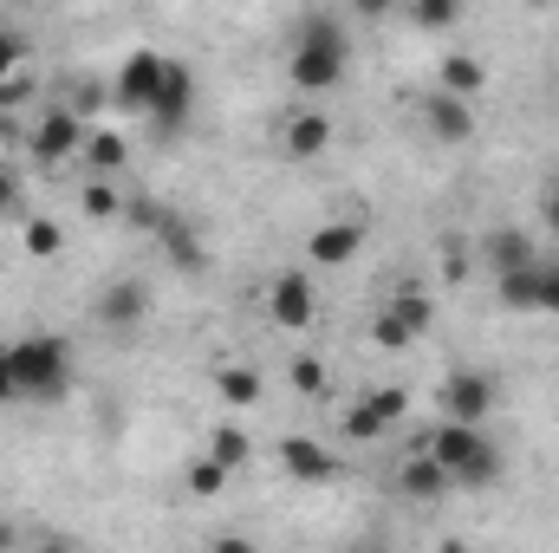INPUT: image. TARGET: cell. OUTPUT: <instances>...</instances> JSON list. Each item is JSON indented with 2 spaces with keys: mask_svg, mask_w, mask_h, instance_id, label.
Wrapping results in <instances>:
<instances>
[{
  "mask_svg": "<svg viewBox=\"0 0 559 553\" xmlns=\"http://www.w3.org/2000/svg\"><path fill=\"white\" fill-rule=\"evenodd\" d=\"M481 92H488V66H481L475 52H449V59H442V98L475 105Z\"/></svg>",
  "mask_w": 559,
  "mask_h": 553,
  "instance_id": "2e32d148",
  "label": "cell"
},
{
  "mask_svg": "<svg viewBox=\"0 0 559 553\" xmlns=\"http://www.w3.org/2000/svg\"><path fill=\"white\" fill-rule=\"evenodd\" d=\"M475 261H488V274H521V268H540V242L527 228H488L475 242Z\"/></svg>",
  "mask_w": 559,
  "mask_h": 553,
  "instance_id": "52a82bcc",
  "label": "cell"
},
{
  "mask_svg": "<svg viewBox=\"0 0 559 553\" xmlns=\"http://www.w3.org/2000/svg\"><path fill=\"white\" fill-rule=\"evenodd\" d=\"M209 553H254V541H241V534H222Z\"/></svg>",
  "mask_w": 559,
  "mask_h": 553,
  "instance_id": "74e56055",
  "label": "cell"
},
{
  "mask_svg": "<svg viewBox=\"0 0 559 553\" xmlns=\"http://www.w3.org/2000/svg\"><path fill=\"white\" fill-rule=\"evenodd\" d=\"M20 248H26L33 261H52V255L66 248V235H59V222H46V215H26V222H20Z\"/></svg>",
  "mask_w": 559,
  "mask_h": 553,
  "instance_id": "44dd1931",
  "label": "cell"
},
{
  "mask_svg": "<svg viewBox=\"0 0 559 553\" xmlns=\"http://www.w3.org/2000/svg\"><path fill=\"white\" fill-rule=\"evenodd\" d=\"M345 66H352L345 20H332V13H306V20H299V46H293V59H286L293 92H306V98L338 92V85H345Z\"/></svg>",
  "mask_w": 559,
  "mask_h": 553,
  "instance_id": "6da1fadb",
  "label": "cell"
},
{
  "mask_svg": "<svg viewBox=\"0 0 559 553\" xmlns=\"http://www.w3.org/2000/svg\"><path fill=\"white\" fill-rule=\"evenodd\" d=\"M397 489H404L411 502H423V508H436V502H442V495H449L455 482H449V475H442V469H436V462H429V456L417 449V456H411V462L397 469Z\"/></svg>",
  "mask_w": 559,
  "mask_h": 553,
  "instance_id": "e0dca14e",
  "label": "cell"
},
{
  "mask_svg": "<svg viewBox=\"0 0 559 553\" xmlns=\"http://www.w3.org/2000/svg\"><path fill=\"white\" fill-rule=\"evenodd\" d=\"M312 313H319L312 280L299 274V268L274 274V286H267V319H274V326H286V332H306V326H312Z\"/></svg>",
  "mask_w": 559,
  "mask_h": 553,
  "instance_id": "ba28073f",
  "label": "cell"
},
{
  "mask_svg": "<svg viewBox=\"0 0 559 553\" xmlns=\"http://www.w3.org/2000/svg\"><path fill=\"white\" fill-rule=\"evenodd\" d=\"M20 52H26V39L20 33H0V85L20 79Z\"/></svg>",
  "mask_w": 559,
  "mask_h": 553,
  "instance_id": "d6a6232c",
  "label": "cell"
},
{
  "mask_svg": "<svg viewBox=\"0 0 559 553\" xmlns=\"http://www.w3.org/2000/svg\"><path fill=\"white\" fill-rule=\"evenodd\" d=\"M0 222H26V196H20V176L0 163Z\"/></svg>",
  "mask_w": 559,
  "mask_h": 553,
  "instance_id": "4dcf8cb0",
  "label": "cell"
},
{
  "mask_svg": "<svg viewBox=\"0 0 559 553\" xmlns=\"http://www.w3.org/2000/svg\"><path fill=\"white\" fill-rule=\"evenodd\" d=\"M358 255H365V222H325L306 242V261L312 268H352Z\"/></svg>",
  "mask_w": 559,
  "mask_h": 553,
  "instance_id": "8fae6325",
  "label": "cell"
},
{
  "mask_svg": "<svg viewBox=\"0 0 559 553\" xmlns=\"http://www.w3.org/2000/svg\"><path fill=\"white\" fill-rule=\"evenodd\" d=\"M79 202H85V215H92V222H118V215H124V196H118L111 183H92Z\"/></svg>",
  "mask_w": 559,
  "mask_h": 553,
  "instance_id": "f1b7e54d",
  "label": "cell"
},
{
  "mask_svg": "<svg viewBox=\"0 0 559 553\" xmlns=\"http://www.w3.org/2000/svg\"><path fill=\"white\" fill-rule=\"evenodd\" d=\"M286 378H293L299 398H319V391H325V358H319V352H293V358H286Z\"/></svg>",
  "mask_w": 559,
  "mask_h": 553,
  "instance_id": "603a6c76",
  "label": "cell"
},
{
  "mask_svg": "<svg viewBox=\"0 0 559 553\" xmlns=\"http://www.w3.org/2000/svg\"><path fill=\"white\" fill-rule=\"evenodd\" d=\"M0 404H13V385H7V365H0Z\"/></svg>",
  "mask_w": 559,
  "mask_h": 553,
  "instance_id": "60d3db41",
  "label": "cell"
},
{
  "mask_svg": "<svg viewBox=\"0 0 559 553\" xmlns=\"http://www.w3.org/2000/svg\"><path fill=\"white\" fill-rule=\"evenodd\" d=\"M404 411H411V398H404L397 385H391V391H365V398L345 411V436H352V443H378Z\"/></svg>",
  "mask_w": 559,
  "mask_h": 553,
  "instance_id": "9c48e42d",
  "label": "cell"
},
{
  "mask_svg": "<svg viewBox=\"0 0 559 553\" xmlns=\"http://www.w3.org/2000/svg\"><path fill=\"white\" fill-rule=\"evenodd\" d=\"M124 222H131V228H150V235H156V228L169 222V209H163V202H150V196H131V202H124Z\"/></svg>",
  "mask_w": 559,
  "mask_h": 553,
  "instance_id": "f546056e",
  "label": "cell"
},
{
  "mask_svg": "<svg viewBox=\"0 0 559 553\" xmlns=\"http://www.w3.org/2000/svg\"><path fill=\"white\" fill-rule=\"evenodd\" d=\"M488 449H495V443H488L481 430H462V423H442V430H429V443H423V456H429L449 482H455L462 469H475Z\"/></svg>",
  "mask_w": 559,
  "mask_h": 553,
  "instance_id": "8992f818",
  "label": "cell"
},
{
  "mask_svg": "<svg viewBox=\"0 0 559 553\" xmlns=\"http://www.w3.org/2000/svg\"><path fill=\"white\" fill-rule=\"evenodd\" d=\"M0 365H7L13 404H59V398L72 391V352H66V339H52V332H33V339L7 345Z\"/></svg>",
  "mask_w": 559,
  "mask_h": 553,
  "instance_id": "7a4b0ae2",
  "label": "cell"
},
{
  "mask_svg": "<svg viewBox=\"0 0 559 553\" xmlns=\"http://www.w3.org/2000/svg\"><path fill=\"white\" fill-rule=\"evenodd\" d=\"M540 274H547V261H540V268H521V274H501L495 280L501 306H508V313H540Z\"/></svg>",
  "mask_w": 559,
  "mask_h": 553,
  "instance_id": "ffe728a7",
  "label": "cell"
},
{
  "mask_svg": "<svg viewBox=\"0 0 559 553\" xmlns=\"http://www.w3.org/2000/svg\"><path fill=\"white\" fill-rule=\"evenodd\" d=\"M209 456L235 475V469H248V456H254V443H248V430H235V423H222L215 436H209Z\"/></svg>",
  "mask_w": 559,
  "mask_h": 553,
  "instance_id": "7402d4cb",
  "label": "cell"
},
{
  "mask_svg": "<svg viewBox=\"0 0 559 553\" xmlns=\"http://www.w3.org/2000/svg\"><path fill=\"white\" fill-rule=\"evenodd\" d=\"M391 313L411 326V339H423V332L436 326V306H429V293H397V299H391Z\"/></svg>",
  "mask_w": 559,
  "mask_h": 553,
  "instance_id": "4316f807",
  "label": "cell"
},
{
  "mask_svg": "<svg viewBox=\"0 0 559 553\" xmlns=\"http://www.w3.org/2000/svg\"><path fill=\"white\" fill-rule=\"evenodd\" d=\"M26 553H85V548H79L72 534H52V528H46V534H33V548Z\"/></svg>",
  "mask_w": 559,
  "mask_h": 553,
  "instance_id": "e575fe53",
  "label": "cell"
},
{
  "mask_svg": "<svg viewBox=\"0 0 559 553\" xmlns=\"http://www.w3.org/2000/svg\"><path fill=\"white\" fill-rule=\"evenodd\" d=\"M455 20H462L455 0H417V7H411V26H423V33H442V26H455Z\"/></svg>",
  "mask_w": 559,
  "mask_h": 553,
  "instance_id": "83f0119b",
  "label": "cell"
},
{
  "mask_svg": "<svg viewBox=\"0 0 559 553\" xmlns=\"http://www.w3.org/2000/svg\"><path fill=\"white\" fill-rule=\"evenodd\" d=\"M495 475H501V449H488L475 469H462V475H455V489H488Z\"/></svg>",
  "mask_w": 559,
  "mask_h": 553,
  "instance_id": "1f68e13d",
  "label": "cell"
},
{
  "mask_svg": "<svg viewBox=\"0 0 559 553\" xmlns=\"http://www.w3.org/2000/svg\"><path fill=\"white\" fill-rule=\"evenodd\" d=\"M26 150H33V163H66V156H79L85 150V118H72L66 105H46L39 111V125H33V138H26Z\"/></svg>",
  "mask_w": 559,
  "mask_h": 553,
  "instance_id": "5b68a950",
  "label": "cell"
},
{
  "mask_svg": "<svg viewBox=\"0 0 559 553\" xmlns=\"http://www.w3.org/2000/svg\"><path fill=\"white\" fill-rule=\"evenodd\" d=\"M182 482H189V495H195V502H215V495H222V489H228V469H222V462H215V456H195V462H189V475H182Z\"/></svg>",
  "mask_w": 559,
  "mask_h": 553,
  "instance_id": "cb8c5ba5",
  "label": "cell"
},
{
  "mask_svg": "<svg viewBox=\"0 0 559 553\" xmlns=\"http://www.w3.org/2000/svg\"><path fill=\"white\" fill-rule=\"evenodd\" d=\"M20 98H33V79H26V72H20V79H7V85H0V111H7V105H20Z\"/></svg>",
  "mask_w": 559,
  "mask_h": 553,
  "instance_id": "d590c367",
  "label": "cell"
},
{
  "mask_svg": "<svg viewBox=\"0 0 559 553\" xmlns=\"http://www.w3.org/2000/svg\"><path fill=\"white\" fill-rule=\"evenodd\" d=\"M163 52H150V46H138L131 59H124V72L111 79V105L118 111H131V118H150L156 111V92H163Z\"/></svg>",
  "mask_w": 559,
  "mask_h": 553,
  "instance_id": "3957f363",
  "label": "cell"
},
{
  "mask_svg": "<svg viewBox=\"0 0 559 553\" xmlns=\"http://www.w3.org/2000/svg\"><path fill=\"white\" fill-rule=\"evenodd\" d=\"M189 105H195V72H189L182 59H169V66H163V92H156L150 125H156V131H176V125L189 118Z\"/></svg>",
  "mask_w": 559,
  "mask_h": 553,
  "instance_id": "5bb4252c",
  "label": "cell"
},
{
  "mask_svg": "<svg viewBox=\"0 0 559 553\" xmlns=\"http://www.w3.org/2000/svg\"><path fill=\"white\" fill-rule=\"evenodd\" d=\"M156 235H163V248H169V261H176V268H182L189 280H195V274H209V248L195 242V228H189L182 215H169V222H163Z\"/></svg>",
  "mask_w": 559,
  "mask_h": 553,
  "instance_id": "ac0fdd59",
  "label": "cell"
},
{
  "mask_svg": "<svg viewBox=\"0 0 559 553\" xmlns=\"http://www.w3.org/2000/svg\"><path fill=\"white\" fill-rule=\"evenodd\" d=\"M423 131H429L436 143H468V138H475V105H462V98H442V92H436V98L423 105Z\"/></svg>",
  "mask_w": 559,
  "mask_h": 553,
  "instance_id": "9a60e30c",
  "label": "cell"
},
{
  "mask_svg": "<svg viewBox=\"0 0 559 553\" xmlns=\"http://www.w3.org/2000/svg\"><path fill=\"white\" fill-rule=\"evenodd\" d=\"M371 345H378V352H404V345H417V339H411V326H404L391 306H378V319H371Z\"/></svg>",
  "mask_w": 559,
  "mask_h": 553,
  "instance_id": "484cf974",
  "label": "cell"
},
{
  "mask_svg": "<svg viewBox=\"0 0 559 553\" xmlns=\"http://www.w3.org/2000/svg\"><path fill=\"white\" fill-rule=\"evenodd\" d=\"M547 228H554V235H559V196H554V202H547Z\"/></svg>",
  "mask_w": 559,
  "mask_h": 553,
  "instance_id": "ab89813d",
  "label": "cell"
},
{
  "mask_svg": "<svg viewBox=\"0 0 559 553\" xmlns=\"http://www.w3.org/2000/svg\"><path fill=\"white\" fill-rule=\"evenodd\" d=\"M85 163H92L98 176H118V169H124V138H118V131H98V138H85Z\"/></svg>",
  "mask_w": 559,
  "mask_h": 553,
  "instance_id": "d4e9b609",
  "label": "cell"
},
{
  "mask_svg": "<svg viewBox=\"0 0 559 553\" xmlns=\"http://www.w3.org/2000/svg\"><path fill=\"white\" fill-rule=\"evenodd\" d=\"M215 398H222L228 411L261 404V372H254V365H222V372H215Z\"/></svg>",
  "mask_w": 559,
  "mask_h": 553,
  "instance_id": "d6986e66",
  "label": "cell"
},
{
  "mask_svg": "<svg viewBox=\"0 0 559 553\" xmlns=\"http://www.w3.org/2000/svg\"><path fill=\"white\" fill-rule=\"evenodd\" d=\"M442 274L468 280V242H442Z\"/></svg>",
  "mask_w": 559,
  "mask_h": 553,
  "instance_id": "836d02e7",
  "label": "cell"
},
{
  "mask_svg": "<svg viewBox=\"0 0 559 553\" xmlns=\"http://www.w3.org/2000/svg\"><path fill=\"white\" fill-rule=\"evenodd\" d=\"M540 313H559V268L540 274Z\"/></svg>",
  "mask_w": 559,
  "mask_h": 553,
  "instance_id": "8d00e7d4",
  "label": "cell"
},
{
  "mask_svg": "<svg viewBox=\"0 0 559 553\" xmlns=\"http://www.w3.org/2000/svg\"><path fill=\"white\" fill-rule=\"evenodd\" d=\"M325 150H332V118L325 111H293L286 118V131H280V156L286 163H312Z\"/></svg>",
  "mask_w": 559,
  "mask_h": 553,
  "instance_id": "4fadbf2b",
  "label": "cell"
},
{
  "mask_svg": "<svg viewBox=\"0 0 559 553\" xmlns=\"http://www.w3.org/2000/svg\"><path fill=\"white\" fill-rule=\"evenodd\" d=\"M280 469H286L293 482H306V489H319V482H332V475H338L332 449H325V443H312V436H280Z\"/></svg>",
  "mask_w": 559,
  "mask_h": 553,
  "instance_id": "7c38bea8",
  "label": "cell"
},
{
  "mask_svg": "<svg viewBox=\"0 0 559 553\" xmlns=\"http://www.w3.org/2000/svg\"><path fill=\"white\" fill-rule=\"evenodd\" d=\"M98 326H111V332H131V326H143L150 319V286H143L138 274H118L105 293H98Z\"/></svg>",
  "mask_w": 559,
  "mask_h": 553,
  "instance_id": "30bf717a",
  "label": "cell"
},
{
  "mask_svg": "<svg viewBox=\"0 0 559 553\" xmlns=\"http://www.w3.org/2000/svg\"><path fill=\"white\" fill-rule=\"evenodd\" d=\"M488 411H495V378H488V372H449V378H442V423L481 430Z\"/></svg>",
  "mask_w": 559,
  "mask_h": 553,
  "instance_id": "277c9868",
  "label": "cell"
},
{
  "mask_svg": "<svg viewBox=\"0 0 559 553\" xmlns=\"http://www.w3.org/2000/svg\"><path fill=\"white\" fill-rule=\"evenodd\" d=\"M13 541H20V534H13V521H0V553L13 548Z\"/></svg>",
  "mask_w": 559,
  "mask_h": 553,
  "instance_id": "f35d334b",
  "label": "cell"
}]
</instances>
